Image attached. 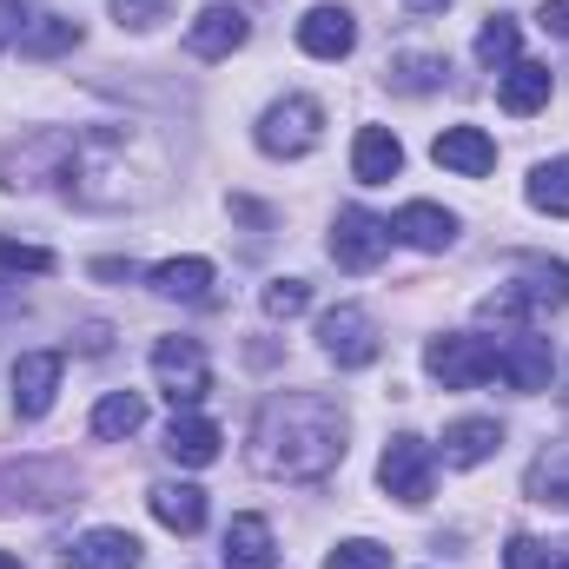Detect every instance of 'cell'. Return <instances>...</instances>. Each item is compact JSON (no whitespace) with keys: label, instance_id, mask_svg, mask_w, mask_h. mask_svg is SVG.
<instances>
[{"label":"cell","instance_id":"6da1fadb","mask_svg":"<svg viewBox=\"0 0 569 569\" xmlns=\"http://www.w3.org/2000/svg\"><path fill=\"white\" fill-rule=\"evenodd\" d=\"M345 463V411L318 391H279L252 418V470L279 483H318Z\"/></svg>","mask_w":569,"mask_h":569},{"label":"cell","instance_id":"7a4b0ae2","mask_svg":"<svg viewBox=\"0 0 569 569\" xmlns=\"http://www.w3.org/2000/svg\"><path fill=\"white\" fill-rule=\"evenodd\" d=\"M60 186H67V199H80L93 212H120V206H146L166 192V159L133 127H87V133H73Z\"/></svg>","mask_w":569,"mask_h":569},{"label":"cell","instance_id":"3957f363","mask_svg":"<svg viewBox=\"0 0 569 569\" xmlns=\"http://www.w3.org/2000/svg\"><path fill=\"white\" fill-rule=\"evenodd\" d=\"M425 371L443 385V391H477L497 378V345L477 338V331H443L425 345Z\"/></svg>","mask_w":569,"mask_h":569},{"label":"cell","instance_id":"277c9868","mask_svg":"<svg viewBox=\"0 0 569 569\" xmlns=\"http://www.w3.org/2000/svg\"><path fill=\"white\" fill-rule=\"evenodd\" d=\"M318 140H325V107L311 93H284L279 107H266V120H259V152L266 159H305Z\"/></svg>","mask_w":569,"mask_h":569},{"label":"cell","instance_id":"5b68a950","mask_svg":"<svg viewBox=\"0 0 569 569\" xmlns=\"http://www.w3.org/2000/svg\"><path fill=\"white\" fill-rule=\"evenodd\" d=\"M318 345H325V358H331L338 371H365V365H378V351H385L378 318H371L365 305H331V311L318 318Z\"/></svg>","mask_w":569,"mask_h":569},{"label":"cell","instance_id":"8992f818","mask_svg":"<svg viewBox=\"0 0 569 569\" xmlns=\"http://www.w3.org/2000/svg\"><path fill=\"white\" fill-rule=\"evenodd\" d=\"M152 378H159V391H166L172 411H192L212 391V365H206L199 338H159L152 345Z\"/></svg>","mask_w":569,"mask_h":569},{"label":"cell","instance_id":"52a82bcc","mask_svg":"<svg viewBox=\"0 0 569 569\" xmlns=\"http://www.w3.org/2000/svg\"><path fill=\"white\" fill-rule=\"evenodd\" d=\"M378 483L398 497V503H425L430 483H437V450H430L425 437H391L385 443V457H378Z\"/></svg>","mask_w":569,"mask_h":569},{"label":"cell","instance_id":"ba28073f","mask_svg":"<svg viewBox=\"0 0 569 569\" xmlns=\"http://www.w3.org/2000/svg\"><path fill=\"white\" fill-rule=\"evenodd\" d=\"M385 252H391V219H378V212H365V206H345L338 226H331V259H338L345 272H371Z\"/></svg>","mask_w":569,"mask_h":569},{"label":"cell","instance_id":"9c48e42d","mask_svg":"<svg viewBox=\"0 0 569 569\" xmlns=\"http://www.w3.org/2000/svg\"><path fill=\"white\" fill-rule=\"evenodd\" d=\"M497 371H503V378H510V391H523V398L550 391V378H557L550 338H537V331H517L510 345H497Z\"/></svg>","mask_w":569,"mask_h":569},{"label":"cell","instance_id":"30bf717a","mask_svg":"<svg viewBox=\"0 0 569 569\" xmlns=\"http://www.w3.org/2000/svg\"><path fill=\"white\" fill-rule=\"evenodd\" d=\"M60 371H67L60 351H20L13 358V411L20 418H47L53 391H60Z\"/></svg>","mask_w":569,"mask_h":569},{"label":"cell","instance_id":"8fae6325","mask_svg":"<svg viewBox=\"0 0 569 569\" xmlns=\"http://www.w3.org/2000/svg\"><path fill=\"white\" fill-rule=\"evenodd\" d=\"M246 33H252V20H246L239 7H206V13L186 27V53H192V60H232V53L246 47Z\"/></svg>","mask_w":569,"mask_h":569},{"label":"cell","instance_id":"7c38bea8","mask_svg":"<svg viewBox=\"0 0 569 569\" xmlns=\"http://www.w3.org/2000/svg\"><path fill=\"white\" fill-rule=\"evenodd\" d=\"M430 159H437L443 172H457V179H483V172L497 166V140H490L483 127H443V133L430 140Z\"/></svg>","mask_w":569,"mask_h":569},{"label":"cell","instance_id":"4fadbf2b","mask_svg":"<svg viewBox=\"0 0 569 569\" xmlns=\"http://www.w3.org/2000/svg\"><path fill=\"white\" fill-rule=\"evenodd\" d=\"M298 47H305L311 60H345V53L358 47V20H351L345 7H311V13L298 20Z\"/></svg>","mask_w":569,"mask_h":569},{"label":"cell","instance_id":"5bb4252c","mask_svg":"<svg viewBox=\"0 0 569 569\" xmlns=\"http://www.w3.org/2000/svg\"><path fill=\"white\" fill-rule=\"evenodd\" d=\"M550 87H557V80H550L543 60H510L503 80H497V107L517 113V120H530L537 107H550Z\"/></svg>","mask_w":569,"mask_h":569},{"label":"cell","instance_id":"9a60e30c","mask_svg":"<svg viewBox=\"0 0 569 569\" xmlns=\"http://www.w3.org/2000/svg\"><path fill=\"white\" fill-rule=\"evenodd\" d=\"M140 537L127 530H87L67 543V569H140Z\"/></svg>","mask_w":569,"mask_h":569},{"label":"cell","instance_id":"2e32d148","mask_svg":"<svg viewBox=\"0 0 569 569\" xmlns=\"http://www.w3.org/2000/svg\"><path fill=\"white\" fill-rule=\"evenodd\" d=\"M351 172H358V186H391L398 172H405V146L391 127H365L358 146H351Z\"/></svg>","mask_w":569,"mask_h":569},{"label":"cell","instance_id":"e0dca14e","mask_svg":"<svg viewBox=\"0 0 569 569\" xmlns=\"http://www.w3.org/2000/svg\"><path fill=\"white\" fill-rule=\"evenodd\" d=\"M219 425L212 418H199V411H172V430H166V457L172 463H186V470H206L212 457H219Z\"/></svg>","mask_w":569,"mask_h":569},{"label":"cell","instance_id":"ac0fdd59","mask_svg":"<svg viewBox=\"0 0 569 569\" xmlns=\"http://www.w3.org/2000/svg\"><path fill=\"white\" fill-rule=\"evenodd\" d=\"M391 239H405L411 252H443V246L457 239V219H450L443 206H430V199H411V206L391 219Z\"/></svg>","mask_w":569,"mask_h":569},{"label":"cell","instance_id":"d6986e66","mask_svg":"<svg viewBox=\"0 0 569 569\" xmlns=\"http://www.w3.org/2000/svg\"><path fill=\"white\" fill-rule=\"evenodd\" d=\"M226 569H279V543H272V523L266 517H232L226 523Z\"/></svg>","mask_w":569,"mask_h":569},{"label":"cell","instance_id":"ffe728a7","mask_svg":"<svg viewBox=\"0 0 569 569\" xmlns=\"http://www.w3.org/2000/svg\"><path fill=\"white\" fill-rule=\"evenodd\" d=\"M152 517L172 530V537H199L206 530V490L199 483H152Z\"/></svg>","mask_w":569,"mask_h":569},{"label":"cell","instance_id":"44dd1931","mask_svg":"<svg viewBox=\"0 0 569 569\" xmlns=\"http://www.w3.org/2000/svg\"><path fill=\"white\" fill-rule=\"evenodd\" d=\"M159 298H179V305H199V298H212V259H166V266H152L146 272Z\"/></svg>","mask_w":569,"mask_h":569},{"label":"cell","instance_id":"7402d4cb","mask_svg":"<svg viewBox=\"0 0 569 569\" xmlns=\"http://www.w3.org/2000/svg\"><path fill=\"white\" fill-rule=\"evenodd\" d=\"M13 47H20V60H60V53L80 47V20H67V13H40V20L20 27Z\"/></svg>","mask_w":569,"mask_h":569},{"label":"cell","instance_id":"603a6c76","mask_svg":"<svg viewBox=\"0 0 569 569\" xmlns=\"http://www.w3.org/2000/svg\"><path fill=\"white\" fill-rule=\"evenodd\" d=\"M497 443H503V425H497V418H463V425L443 430V463L470 470V463L497 457Z\"/></svg>","mask_w":569,"mask_h":569},{"label":"cell","instance_id":"cb8c5ba5","mask_svg":"<svg viewBox=\"0 0 569 569\" xmlns=\"http://www.w3.org/2000/svg\"><path fill=\"white\" fill-rule=\"evenodd\" d=\"M140 425H146L140 391H107V398L93 405V437H100V443H120V437H133Z\"/></svg>","mask_w":569,"mask_h":569},{"label":"cell","instance_id":"d4e9b609","mask_svg":"<svg viewBox=\"0 0 569 569\" xmlns=\"http://www.w3.org/2000/svg\"><path fill=\"white\" fill-rule=\"evenodd\" d=\"M530 206L550 219H569V159H543L530 172Z\"/></svg>","mask_w":569,"mask_h":569},{"label":"cell","instance_id":"484cf974","mask_svg":"<svg viewBox=\"0 0 569 569\" xmlns=\"http://www.w3.org/2000/svg\"><path fill=\"white\" fill-rule=\"evenodd\" d=\"M517 47H523V33H517V20H510V13H497V20H483V33H477V67H490V73H503V67L517 60Z\"/></svg>","mask_w":569,"mask_h":569},{"label":"cell","instance_id":"4316f807","mask_svg":"<svg viewBox=\"0 0 569 569\" xmlns=\"http://www.w3.org/2000/svg\"><path fill=\"white\" fill-rule=\"evenodd\" d=\"M443 53H398L391 60V87L398 93H430V87H443Z\"/></svg>","mask_w":569,"mask_h":569},{"label":"cell","instance_id":"83f0119b","mask_svg":"<svg viewBox=\"0 0 569 569\" xmlns=\"http://www.w3.org/2000/svg\"><path fill=\"white\" fill-rule=\"evenodd\" d=\"M523 291H530L537 318H543V311H563V305H569V266H543V259H530V279H523Z\"/></svg>","mask_w":569,"mask_h":569},{"label":"cell","instance_id":"f1b7e54d","mask_svg":"<svg viewBox=\"0 0 569 569\" xmlns=\"http://www.w3.org/2000/svg\"><path fill=\"white\" fill-rule=\"evenodd\" d=\"M325 569H391V550L385 543H371V537H351V543H338Z\"/></svg>","mask_w":569,"mask_h":569},{"label":"cell","instance_id":"f546056e","mask_svg":"<svg viewBox=\"0 0 569 569\" xmlns=\"http://www.w3.org/2000/svg\"><path fill=\"white\" fill-rule=\"evenodd\" d=\"M0 266H7V272H33V279H47L60 259H53L47 246H20V239H0Z\"/></svg>","mask_w":569,"mask_h":569},{"label":"cell","instance_id":"4dcf8cb0","mask_svg":"<svg viewBox=\"0 0 569 569\" xmlns=\"http://www.w3.org/2000/svg\"><path fill=\"white\" fill-rule=\"evenodd\" d=\"M311 305V284L305 279H272L266 284V318H298Z\"/></svg>","mask_w":569,"mask_h":569},{"label":"cell","instance_id":"1f68e13d","mask_svg":"<svg viewBox=\"0 0 569 569\" xmlns=\"http://www.w3.org/2000/svg\"><path fill=\"white\" fill-rule=\"evenodd\" d=\"M113 20H120V27H159V20H166V0H113Z\"/></svg>","mask_w":569,"mask_h":569},{"label":"cell","instance_id":"d6a6232c","mask_svg":"<svg viewBox=\"0 0 569 569\" xmlns=\"http://www.w3.org/2000/svg\"><path fill=\"white\" fill-rule=\"evenodd\" d=\"M503 569H550V550L537 537H510L503 543Z\"/></svg>","mask_w":569,"mask_h":569},{"label":"cell","instance_id":"836d02e7","mask_svg":"<svg viewBox=\"0 0 569 569\" xmlns=\"http://www.w3.org/2000/svg\"><path fill=\"white\" fill-rule=\"evenodd\" d=\"M537 27H543V33H557V40H569V0H543Z\"/></svg>","mask_w":569,"mask_h":569},{"label":"cell","instance_id":"e575fe53","mask_svg":"<svg viewBox=\"0 0 569 569\" xmlns=\"http://www.w3.org/2000/svg\"><path fill=\"white\" fill-rule=\"evenodd\" d=\"M20 27H27V7H20V0H0V47H13Z\"/></svg>","mask_w":569,"mask_h":569},{"label":"cell","instance_id":"d590c367","mask_svg":"<svg viewBox=\"0 0 569 569\" xmlns=\"http://www.w3.org/2000/svg\"><path fill=\"white\" fill-rule=\"evenodd\" d=\"M405 7H411V13H443L450 0H405Z\"/></svg>","mask_w":569,"mask_h":569},{"label":"cell","instance_id":"8d00e7d4","mask_svg":"<svg viewBox=\"0 0 569 569\" xmlns=\"http://www.w3.org/2000/svg\"><path fill=\"white\" fill-rule=\"evenodd\" d=\"M550 569H569V550H557V557H550Z\"/></svg>","mask_w":569,"mask_h":569},{"label":"cell","instance_id":"74e56055","mask_svg":"<svg viewBox=\"0 0 569 569\" xmlns=\"http://www.w3.org/2000/svg\"><path fill=\"white\" fill-rule=\"evenodd\" d=\"M0 569H20V557H7V550H0Z\"/></svg>","mask_w":569,"mask_h":569}]
</instances>
